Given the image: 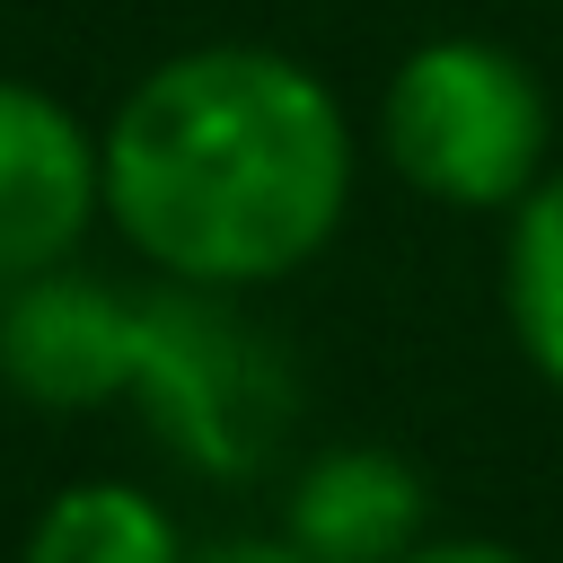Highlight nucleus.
<instances>
[{
    "label": "nucleus",
    "instance_id": "obj_1",
    "mask_svg": "<svg viewBox=\"0 0 563 563\" xmlns=\"http://www.w3.org/2000/svg\"><path fill=\"white\" fill-rule=\"evenodd\" d=\"M352 202L334 88L273 44H194L141 70L106 123V220L167 282L264 290L308 273Z\"/></svg>",
    "mask_w": 563,
    "mask_h": 563
},
{
    "label": "nucleus",
    "instance_id": "obj_2",
    "mask_svg": "<svg viewBox=\"0 0 563 563\" xmlns=\"http://www.w3.org/2000/svg\"><path fill=\"white\" fill-rule=\"evenodd\" d=\"M387 167L449 211H510L545 176V88L493 35H422L387 70L378 106Z\"/></svg>",
    "mask_w": 563,
    "mask_h": 563
},
{
    "label": "nucleus",
    "instance_id": "obj_3",
    "mask_svg": "<svg viewBox=\"0 0 563 563\" xmlns=\"http://www.w3.org/2000/svg\"><path fill=\"white\" fill-rule=\"evenodd\" d=\"M132 396L202 475H255L290 422L282 352L229 308V290H141L132 299Z\"/></svg>",
    "mask_w": 563,
    "mask_h": 563
},
{
    "label": "nucleus",
    "instance_id": "obj_4",
    "mask_svg": "<svg viewBox=\"0 0 563 563\" xmlns=\"http://www.w3.org/2000/svg\"><path fill=\"white\" fill-rule=\"evenodd\" d=\"M106 211V141L35 79H0V282L70 264Z\"/></svg>",
    "mask_w": 563,
    "mask_h": 563
},
{
    "label": "nucleus",
    "instance_id": "obj_5",
    "mask_svg": "<svg viewBox=\"0 0 563 563\" xmlns=\"http://www.w3.org/2000/svg\"><path fill=\"white\" fill-rule=\"evenodd\" d=\"M0 378L44 413H97L132 396V290L88 273H26L0 299Z\"/></svg>",
    "mask_w": 563,
    "mask_h": 563
},
{
    "label": "nucleus",
    "instance_id": "obj_6",
    "mask_svg": "<svg viewBox=\"0 0 563 563\" xmlns=\"http://www.w3.org/2000/svg\"><path fill=\"white\" fill-rule=\"evenodd\" d=\"M422 528H431V484L413 475V457L378 440L317 449L282 493V537L308 545L317 563H396L405 545H422Z\"/></svg>",
    "mask_w": 563,
    "mask_h": 563
},
{
    "label": "nucleus",
    "instance_id": "obj_7",
    "mask_svg": "<svg viewBox=\"0 0 563 563\" xmlns=\"http://www.w3.org/2000/svg\"><path fill=\"white\" fill-rule=\"evenodd\" d=\"M18 563H185V545H176V519L158 510V493L97 475V484H62L35 510Z\"/></svg>",
    "mask_w": 563,
    "mask_h": 563
},
{
    "label": "nucleus",
    "instance_id": "obj_8",
    "mask_svg": "<svg viewBox=\"0 0 563 563\" xmlns=\"http://www.w3.org/2000/svg\"><path fill=\"white\" fill-rule=\"evenodd\" d=\"M501 317L528 352V369L563 396V167H545L510 202L501 238Z\"/></svg>",
    "mask_w": 563,
    "mask_h": 563
},
{
    "label": "nucleus",
    "instance_id": "obj_9",
    "mask_svg": "<svg viewBox=\"0 0 563 563\" xmlns=\"http://www.w3.org/2000/svg\"><path fill=\"white\" fill-rule=\"evenodd\" d=\"M185 563H317V554L290 537H211V545H185Z\"/></svg>",
    "mask_w": 563,
    "mask_h": 563
},
{
    "label": "nucleus",
    "instance_id": "obj_10",
    "mask_svg": "<svg viewBox=\"0 0 563 563\" xmlns=\"http://www.w3.org/2000/svg\"><path fill=\"white\" fill-rule=\"evenodd\" d=\"M396 563H528V554L501 545V537H422V545H405Z\"/></svg>",
    "mask_w": 563,
    "mask_h": 563
}]
</instances>
